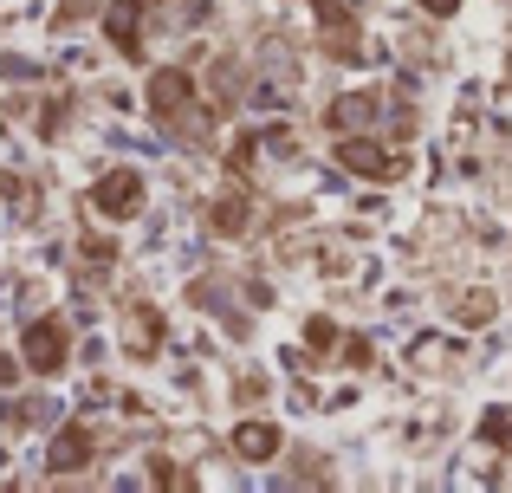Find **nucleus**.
<instances>
[{
  "label": "nucleus",
  "mask_w": 512,
  "mask_h": 493,
  "mask_svg": "<svg viewBox=\"0 0 512 493\" xmlns=\"http://www.w3.org/2000/svg\"><path fill=\"white\" fill-rule=\"evenodd\" d=\"M91 208L111 215V221H130L143 208V176H137V169H111V176L91 189Z\"/></svg>",
  "instance_id": "obj_1"
},
{
  "label": "nucleus",
  "mask_w": 512,
  "mask_h": 493,
  "mask_svg": "<svg viewBox=\"0 0 512 493\" xmlns=\"http://www.w3.org/2000/svg\"><path fill=\"white\" fill-rule=\"evenodd\" d=\"M26 364L33 370H59L65 364V325L59 318H39V325L26 331Z\"/></svg>",
  "instance_id": "obj_2"
},
{
  "label": "nucleus",
  "mask_w": 512,
  "mask_h": 493,
  "mask_svg": "<svg viewBox=\"0 0 512 493\" xmlns=\"http://www.w3.org/2000/svg\"><path fill=\"white\" fill-rule=\"evenodd\" d=\"M338 156H344V169H363V176H396V156H376L370 137H344Z\"/></svg>",
  "instance_id": "obj_3"
},
{
  "label": "nucleus",
  "mask_w": 512,
  "mask_h": 493,
  "mask_svg": "<svg viewBox=\"0 0 512 493\" xmlns=\"http://www.w3.org/2000/svg\"><path fill=\"white\" fill-rule=\"evenodd\" d=\"M188 91H195V85H188V72H156V78H150V104H156V117H175V111L188 104Z\"/></svg>",
  "instance_id": "obj_4"
},
{
  "label": "nucleus",
  "mask_w": 512,
  "mask_h": 493,
  "mask_svg": "<svg viewBox=\"0 0 512 493\" xmlns=\"http://www.w3.org/2000/svg\"><path fill=\"white\" fill-rule=\"evenodd\" d=\"M234 448L247 461H273L279 455V429H273V422H240V429H234Z\"/></svg>",
  "instance_id": "obj_5"
},
{
  "label": "nucleus",
  "mask_w": 512,
  "mask_h": 493,
  "mask_svg": "<svg viewBox=\"0 0 512 493\" xmlns=\"http://www.w3.org/2000/svg\"><path fill=\"white\" fill-rule=\"evenodd\" d=\"M85 461H91V429H78V422H72V429L52 442V468L72 474V468H85Z\"/></svg>",
  "instance_id": "obj_6"
},
{
  "label": "nucleus",
  "mask_w": 512,
  "mask_h": 493,
  "mask_svg": "<svg viewBox=\"0 0 512 493\" xmlns=\"http://www.w3.org/2000/svg\"><path fill=\"white\" fill-rule=\"evenodd\" d=\"M137 20H143V0H117V7H111V39H117V52H137Z\"/></svg>",
  "instance_id": "obj_7"
},
{
  "label": "nucleus",
  "mask_w": 512,
  "mask_h": 493,
  "mask_svg": "<svg viewBox=\"0 0 512 493\" xmlns=\"http://www.w3.org/2000/svg\"><path fill=\"white\" fill-rule=\"evenodd\" d=\"M318 20L331 26V52H357V46H350V33H344V20H350V0H318Z\"/></svg>",
  "instance_id": "obj_8"
},
{
  "label": "nucleus",
  "mask_w": 512,
  "mask_h": 493,
  "mask_svg": "<svg viewBox=\"0 0 512 493\" xmlns=\"http://www.w3.org/2000/svg\"><path fill=\"white\" fill-rule=\"evenodd\" d=\"M247 215H253L247 195H221V202H214V234H240V228H247Z\"/></svg>",
  "instance_id": "obj_9"
},
{
  "label": "nucleus",
  "mask_w": 512,
  "mask_h": 493,
  "mask_svg": "<svg viewBox=\"0 0 512 493\" xmlns=\"http://www.w3.org/2000/svg\"><path fill=\"white\" fill-rule=\"evenodd\" d=\"M363 117H370V98H350V104H338V111H331V124H363Z\"/></svg>",
  "instance_id": "obj_10"
},
{
  "label": "nucleus",
  "mask_w": 512,
  "mask_h": 493,
  "mask_svg": "<svg viewBox=\"0 0 512 493\" xmlns=\"http://www.w3.org/2000/svg\"><path fill=\"white\" fill-rule=\"evenodd\" d=\"M487 318H493V299H487V292H474V299H467V325H487Z\"/></svg>",
  "instance_id": "obj_11"
},
{
  "label": "nucleus",
  "mask_w": 512,
  "mask_h": 493,
  "mask_svg": "<svg viewBox=\"0 0 512 493\" xmlns=\"http://www.w3.org/2000/svg\"><path fill=\"white\" fill-rule=\"evenodd\" d=\"M454 7H461V0H428V13H454Z\"/></svg>",
  "instance_id": "obj_12"
}]
</instances>
